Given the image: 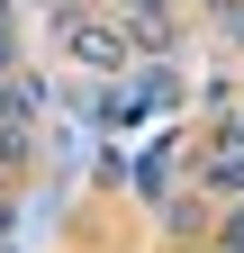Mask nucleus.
I'll return each instance as SVG.
<instances>
[{
  "mask_svg": "<svg viewBox=\"0 0 244 253\" xmlns=\"http://www.w3.org/2000/svg\"><path fill=\"white\" fill-rule=\"evenodd\" d=\"M127 18L145 27V37H163V0H127Z\"/></svg>",
  "mask_w": 244,
  "mask_h": 253,
  "instance_id": "nucleus-2",
  "label": "nucleus"
},
{
  "mask_svg": "<svg viewBox=\"0 0 244 253\" xmlns=\"http://www.w3.org/2000/svg\"><path fill=\"white\" fill-rule=\"evenodd\" d=\"M64 45H73L81 63H118V37H109V27H90V18H73V9H64Z\"/></svg>",
  "mask_w": 244,
  "mask_h": 253,
  "instance_id": "nucleus-1",
  "label": "nucleus"
},
{
  "mask_svg": "<svg viewBox=\"0 0 244 253\" xmlns=\"http://www.w3.org/2000/svg\"><path fill=\"white\" fill-rule=\"evenodd\" d=\"M0 54H9V45H0Z\"/></svg>",
  "mask_w": 244,
  "mask_h": 253,
  "instance_id": "nucleus-3",
  "label": "nucleus"
}]
</instances>
